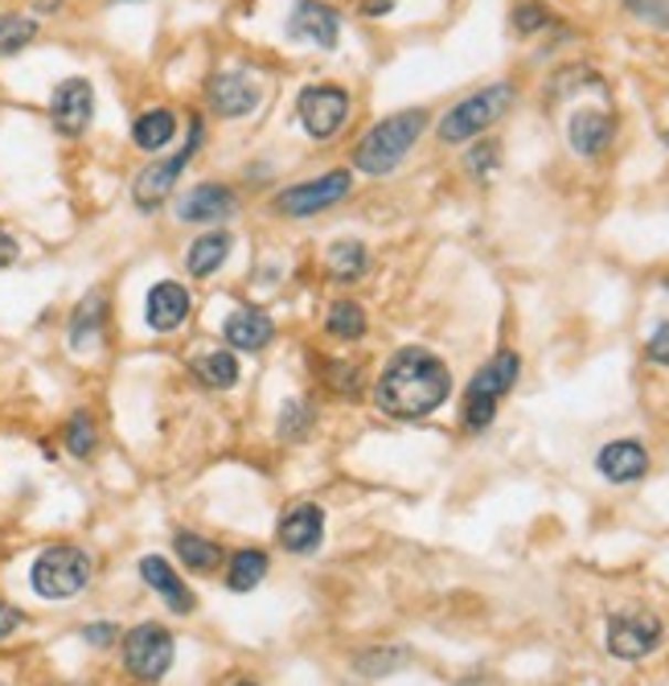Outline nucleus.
I'll return each mask as SVG.
<instances>
[{"mask_svg":"<svg viewBox=\"0 0 669 686\" xmlns=\"http://www.w3.org/2000/svg\"><path fill=\"white\" fill-rule=\"evenodd\" d=\"M452 394V370L444 358H436L423 346H403L391 362L382 366L374 382V403L391 420H427L439 411Z\"/></svg>","mask_w":669,"mask_h":686,"instance_id":"1","label":"nucleus"},{"mask_svg":"<svg viewBox=\"0 0 669 686\" xmlns=\"http://www.w3.org/2000/svg\"><path fill=\"white\" fill-rule=\"evenodd\" d=\"M423 128H427V112H423V107H411V112L379 119V124L358 140V148H353V169H362V173H370V177L394 173L399 165L407 161V152L415 148Z\"/></svg>","mask_w":669,"mask_h":686,"instance_id":"2","label":"nucleus"},{"mask_svg":"<svg viewBox=\"0 0 669 686\" xmlns=\"http://www.w3.org/2000/svg\"><path fill=\"white\" fill-rule=\"evenodd\" d=\"M91 556L74 542H59V547H45L42 556L33 559L30 584L42 600H71L91 584Z\"/></svg>","mask_w":669,"mask_h":686,"instance_id":"3","label":"nucleus"},{"mask_svg":"<svg viewBox=\"0 0 669 686\" xmlns=\"http://www.w3.org/2000/svg\"><path fill=\"white\" fill-rule=\"evenodd\" d=\"M513 99H518V95H513L510 83H493V87L468 95V99H460L448 116L439 119V140H444V145H465V140L480 136L485 128H493L497 119L513 107Z\"/></svg>","mask_w":669,"mask_h":686,"instance_id":"4","label":"nucleus"},{"mask_svg":"<svg viewBox=\"0 0 669 686\" xmlns=\"http://www.w3.org/2000/svg\"><path fill=\"white\" fill-rule=\"evenodd\" d=\"M173 657H177V645H173V633L157 621H145V625H136L124 633V666L136 683L145 686H157L164 674L173 671Z\"/></svg>","mask_w":669,"mask_h":686,"instance_id":"5","label":"nucleus"},{"mask_svg":"<svg viewBox=\"0 0 669 686\" xmlns=\"http://www.w3.org/2000/svg\"><path fill=\"white\" fill-rule=\"evenodd\" d=\"M350 190H353L350 169H333V173L312 177V181H296L288 190H279L272 205H276V214H284V219H312L320 210L337 205L341 198H350Z\"/></svg>","mask_w":669,"mask_h":686,"instance_id":"6","label":"nucleus"},{"mask_svg":"<svg viewBox=\"0 0 669 686\" xmlns=\"http://www.w3.org/2000/svg\"><path fill=\"white\" fill-rule=\"evenodd\" d=\"M202 119H193L190 124V140H185V148L177 152V157H169V161H157L148 165L145 173L136 177V186H131V198H136V205L145 210V214H152L157 205H164V198L177 190V181H181V173H185V165L198 157V148H202Z\"/></svg>","mask_w":669,"mask_h":686,"instance_id":"7","label":"nucleus"},{"mask_svg":"<svg viewBox=\"0 0 669 686\" xmlns=\"http://www.w3.org/2000/svg\"><path fill=\"white\" fill-rule=\"evenodd\" d=\"M296 116H300V128L312 140H333L337 131L346 128V119H350V91L329 87V83L305 87L300 99H296Z\"/></svg>","mask_w":669,"mask_h":686,"instance_id":"8","label":"nucleus"},{"mask_svg":"<svg viewBox=\"0 0 669 686\" xmlns=\"http://www.w3.org/2000/svg\"><path fill=\"white\" fill-rule=\"evenodd\" d=\"M666 637V629L657 621L654 613H620L608 621V654L620 657V662H640V657H649L661 645Z\"/></svg>","mask_w":669,"mask_h":686,"instance_id":"9","label":"nucleus"},{"mask_svg":"<svg viewBox=\"0 0 669 686\" xmlns=\"http://www.w3.org/2000/svg\"><path fill=\"white\" fill-rule=\"evenodd\" d=\"M91 116H95V87L87 78H62L50 95V124L74 140L91 128Z\"/></svg>","mask_w":669,"mask_h":686,"instance_id":"10","label":"nucleus"},{"mask_svg":"<svg viewBox=\"0 0 669 686\" xmlns=\"http://www.w3.org/2000/svg\"><path fill=\"white\" fill-rule=\"evenodd\" d=\"M205 95H210L214 116H222V119L251 116V112L259 107V99H263L259 83H255L247 71H222V74H214V78H210V87H205Z\"/></svg>","mask_w":669,"mask_h":686,"instance_id":"11","label":"nucleus"},{"mask_svg":"<svg viewBox=\"0 0 669 686\" xmlns=\"http://www.w3.org/2000/svg\"><path fill=\"white\" fill-rule=\"evenodd\" d=\"M193 313V296L185 284H177V279H160L152 284L145 296V325L152 334H173L181 325L190 321Z\"/></svg>","mask_w":669,"mask_h":686,"instance_id":"12","label":"nucleus"},{"mask_svg":"<svg viewBox=\"0 0 669 686\" xmlns=\"http://www.w3.org/2000/svg\"><path fill=\"white\" fill-rule=\"evenodd\" d=\"M288 38L291 42H308L317 50H337L341 38V17L329 9L325 0H296V9L288 17Z\"/></svg>","mask_w":669,"mask_h":686,"instance_id":"13","label":"nucleus"},{"mask_svg":"<svg viewBox=\"0 0 669 686\" xmlns=\"http://www.w3.org/2000/svg\"><path fill=\"white\" fill-rule=\"evenodd\" d=\"M234 214H238V193L231 186H219V181H202L177 202L181 222H226Z\"/></svg>","mask_w":669,"mask_h":686,"instance_id":"14","label":"nucleus"},{"mask_svg":"<svg viewBox=\"0 0 669 686\" xmlns=\"http://www.w3.org/2000/svg\"><path fill=\"white\" fill-rule=\"evenodd\" d=\"M276 535L284 551L308 556V551H317L320 539H325V510H320L317 502H300V506H291V510L279 518Z\"/></svg>","mask_w":669,"mask_h":686,"instance_id":"15","label":"nucleus"},{"mask_svg":"<svg viewBox=\"0 0 669 686\" xmlns=\"http://www.w3.org/2000/svg\"><path fill=\"white\" fill-rule=\"evenodd\" d=\"M140 580H145L152 592H157L169 609H173L177 616H190L198 613V597H193L190 588H185V580L173 571V563L169 559H160V556H145L140 559Z\"/></svg>","mask_w":669,"mask_h":686,"instance_id":"16","label":"nucleus"},{"mask_svg":"<svg viewBox=\"0 0 669 686\" xmlns=\"http://www.w3.org/2000/svg\"><path fill=\"white\" fill-rule=\"evenodd\" d=\"M518 374H522V358H518V353H513V350L493 353V358H489V362H485L477 370V374H472L465 399H485V403H501V394L513 391Z\"/></svg>","mask_w":669,"mask_h":686,"instance_id":"17","label":"nucleus"},{"mask_svg":"<svg viewBox=\"0 0 669 686\" xmlns=\"http://www.w3.org/2000/svg\"><path fill=\"white\" fill-rule=\"evenodd\" d=\"M596 468L612 485H633L649 473V453L640 448L637 440H612V444L599 448Z\"/></svg>","mask_w":669,"mask_h":686,"instance_id":"18","label":"nucleus"},{"mask_svg":"<svg viewBox=\"0 0 669 686\" xmlns=\"http://www.w3.org/2000/svg\"><path fill=\"white\" fill-rule=\"evenodd\" d=\"M226 346L231 350H243V353H259L272 346V337H276V321L263 313V308H234L231 317H226Z\"/></svg>","mask_w":669,"mask_h":686,"instance_id":"19","label":"nucleus"},{"mask_svg":"<svg viewBox=\"0 0 669 686\" xmlns=\"http://www.w3.org/2000/svg\"><path fill=\"white\" fill-rule=\"evenodd\" d=\"M612 131H616V124H612L608 112H592V107L575 112L567 124L571 148H575L580 157H599V152L612 145Z\"/></svg>","mask_w":669,"mask_h":686,"instance_id":"20","label":"nucleus"},{"mask_svg":"<svg viewBox=\"0 0 669 686\" xmlns=\"http://www.w3.org/2000/svg\"><path fill=\"white\" fill-rule=\"evenodd\" d=\"M231 247H234V239L226 231H205L202 239H193L190 251H185V267H190V276L193 279L214 276L222 263L231 260Z\"/></svg>","mask_w":669,"mask_h":686,"instance_id":"21","label":"nucleus"},{"mask_svg":"<svg viewBox=\"0 0 669 686\" xmlns=\"http://www.w3.org/2000/svg\"><path fill=\"white\" fill-rule=\"evenodd\" d=\"M190 374L202 382L205 391H231L234 382L243 379V366L234 358V350H210L190 362Z\"/></svg>","mask_w":669,"mask_h":686,"instance_id":"22","label":"nucleus"},{"mask_svg":"<svg viewBox=\"0 0 669 686\" xmlns=\"http://www.w3.org/2000/svg\"><path fill=\"white\" fill-rule=\"evenodd\" d=\"M177 136V112L173 107H148L145 116H136L131 124V140L145 152H160Z\"/></svg>","mask_w":669,"mask_h":686,"instance_id":"23","label":"nucleus"},{"mask_svg":"<svg viewBox=\"0 0 669 686\" xmlns=\"http://www.w3.org/2000/svg\"><path fill=\"white\" fill-rule=\"evenodd\" d=\"M103 325H107V296L95 288V293H87L83 300H78V308H74V317H71V346L74 350H87L91 341L103 334Z\"/></svg>","mask_w":669,"mask_h":686,"instance_id":"24","label":"nucleus"},{"mask_svg":"<svg viewBox=\"0 0 669 686\" xmlns=\"http://www.w3.org/2000/svg\"><path fill=\"white\" fill-rule=\"evenodd\" d=\"M365 267H370V251L358 239H341V243L329 247V276H333V284H358L365 276Z\"/></svg>","mask_w":669,"mask_h":686,"instance_id":"25","label":"nucleus"},{"mask_svg":"<svg viewBox=\"0 0 669 686\" xmlns=\"http://www.w3.org/2000/svg\"><path fill=\"white\" fill-rule=\"evenodd\" d=\"M267 568H272V559L263 556V551H234L231 556V568H226V588L231 592H251V588H259L267 580Z\"/></svg>","mask_w":669,"mask_h":686,"instance_id":"26","label":"nucleus"},{"mask_svg":"<svg viewBox=\"0 0 669 686\" xmlns=\"http://www.w3.org/2000/svg\"><path fill=\"white\" fill-rule=\"evenodd\" d=\"M177 547V559L185 563L190 571H219L222 563V547L219 542H210L205 535H193V530H181L173 539Z\"/></svg>","mask_w":669,"mask_h":686,"instance_id":"27","label":"nucleus"},{"mask_svg":"<svg viewBox=\"0 0 669 686\" xmlns=\"http://www.w3.org/2000/svg\"><path fill=\"white\" fill-rule=\"evenodd\" d=\"M325 329H329V337H337V341H362L370 321H365V308L358 305V300H337V305H329V313H325Z\"/></svg>","mask_w":669,"mask_h":686,"instance_id":"28","label":"nucleus"},{"mask_svg":"<svg viewBox=\"0 0 669 686\" xmlns=\"http://www.w3.org/2000/svg\"><path fill=\"white\" fill-rule=\"evenodd\" d=\"M38 38V21L21 13H0V59H13Z\"/></svg>","mask_w":669,"mask_h":686,"instance_id":"29","label":"nucleus"},{"mask_svg":"<svg viewBox=\"0 0 669 686\" xmlns=\"http://www.w3.org/2000/svg\"><path fill=\"white\" fill-rule=\"evenodd\" d=\"M95 444H99L95 420H91L87 411H74L71 424H66V448H71L74 456H91L95 453Z\"/></svg>","mask_w":669,"mask_h":686,"instance_id":"30","label":"nucleus"},{"mask_svg":"<svg viewBox=\"0 0 669 686\" xmlns=\"http://www.w3.org/2000/svg\"><path fill=\"white\" fill-rule=\"evenodd\" d=\"M308 428H312V411H308L305 399H288L279 408V436L284 440H305Z\"/></svg>","mask_w":669,"mask_h":686,"instance_id":"31","label":"nucleus"},{"mask_svg":"<svg viewBox=\"0 0 669 686\" xmlns=\"http://www.w3.org/2000/svg\"><path fill=\"white\" fill-rule=\"evenodd\" d=\"M407 650H374V654H362L358 657V671L365 674V678H382V674L399 671L403 662H407Z\"/></svg>","mask_w":669,"mask_h":686,"instance_id":"32","label":"nucleus"},{"mask_svg":"<svg viewBox=\"0 0 669 686\" xmlns=\"http://www.w3.org/2000/svg\"><path fill=\"white\" fill-rule=\"evenodd\" d=\"M325 379L337 394H362V366L358 362H329L325 366Z\"/></svg>","mask_w":669,"mask_h":686,"instance_id":"33","label":"nucleus"},{"mask_svg":"<svg viewBox=\"0 0 669 686\" xmlns=\"http://www.w3.org/2000/svg\"><path fill=\"white\" fill-rule=\"evenodd\" d=\"M625 9L654 30H669V0H625Z\"/></svg>","mask_w":669,"mask_h":686,"instance_id":"34","label":"nucleus"},{"mask_svg":"<svg viewBox=\"0 0 669 686\" xmlns=\"http://www.w3.org/2000/svg\"><path fill=\"white\" fill-rule=\"evenodd\" d=\"M551 25V9L539 4V0H530V4H518L513 9V30L518 33H539Z\"/></svg>","mask_w":669,"mask_h":686,"instance_id":"35","label":"nucleus"},{"mask_svg":"<svg viewBox=\"0 0 669 686\" xmlns=\"http://www.w3.org/2000/svg\"><path fill=\"white\" fill-rule=\"evenodd\" d=\"M497 161H501V152H497L493 140H480L477 148H468V157H465L468 173L472 177H489L497 169Z\"/></svg>","mask_w":669,"mask_h":686,"instance_id":"36","label":"nucleus"},{"mask_svg":"<svg viewBox=\"0 0 669 686\" xmlns=\"http://www.w3.org/2000/svg\"><path fill=\"white\" fill-rule=\"evenodd\" d=\"M83 642H91L95 650H107V645L119 642V625H112V621H95V625L83 629Z\"/></svg>","mask_w":669,"mask_h":686,"instance_id":"37","label":"nucleus"},{"mask_svg":"<svg viewBox=\"0 0 669 686\" xmlns=\"http://www.w3.org/2000/svg\"><path fill=\"white\" fill-rule=\"evenodd\" d=\"M649 358L661 366H669V321H661L649 337Z\"/></svg>","mask_w":669,"mask_h":686,"instance_id":"38","label":"nucleus"},{"mask_svg":"<svg viewBox=\"0 0 669 686\" xmlns=\"http://www.w3.org/2000/svg\"><path fill=\"white\" fill-rule=\"evenodd\" d=\"M21 621H25L21 609H13V604H4V600H0V642H4V637H13L17 629H21Z\"/></svg>","mask_w":669,"mask_h":686,"instance_id":"39","label":"nucleus"},{"mask_svg":"<svg viewBox=\"0 0 669 686\" xmlns=\"http://www.w3.org/2000/svg\"><path fill=\"white\" fill-rule=\"evenodd\" d=\"M17 255H21V247H17V239L4 226H0V267H9V263H17Z\"/></svg>","mask_w":669,"mask_h":686,"instance_id":"40","label":"nucleus"},{"mask_svg":"<svg viewBox=\"0 0 669 686\" xmlns=\"http://www.w3.org/2000/svg\"><path fill=\"white\" fill-rule=\"evenodd\" d=\"M391 9H394V0H365V4H362V13H365V17L391 13Z\"/></svg>","mask_w":669,"mask_h":686,"instance_id":"41","label":"nucleus"},{"mask_svg":"<svg viewBox=\"0 0 669 686\" xmlns=\"http://www.w3.org/2000/svg\"><path fill=\"white\" fill-rule=\"evenodd\" d=\"M33 4H38V13H54L62 0H33Z\"/></svg>","mask_w":669,"mask_h":686,"instance_id":"42","label":"nucleus"},{"mask_svg":"<svg viewBox=\"0 0 669 686\" xmlns=\"http://www.w3.org/2000/svg\"><path fill=\"white\" fill-rule=\"evenodd\" d=\"M234 686H255V683H234Z\"/></svg>","mask_w":669,"mask_h":686,"instance_id":"43","label":"nucleus"},{"mask_svg":"<svg viewBox=\"0 0 669 686\" xmlns=\"http://www.w3.org/2000/svg\"><path fill=\"white\" fill-rule=\"evenodd\" d=\"M666 148H669V128H666Z\"/></svg>","mask_w":669,"mask_h":686,"instance_id":"44","label":"nucleus"},{"mask_svg":"<svg viewBox=\"0 0 669 686\" xmlns=\"http://www.w3.org/2000/svg\"><path fill=\"white\" fill-rule=\"evenodd\" d=\"M66 686H83V683H66Z\"/></svg>","mask_w":669,"mask_h":686,"instance_id":"45","label":"nucleus"},{"mask_svg":"<svg viewBox=\"0 0 669 686\" xmlns=\"http://www.w3.org/2000/svg\"><path fill=\"white\" fill-rule=\"evenodd\" d=\"M666 288H669V279H666Z\"/></svg>","mask_w":669,"mask_h":686,"instance_id":"46","label":"nucleus"}]
</instances>
